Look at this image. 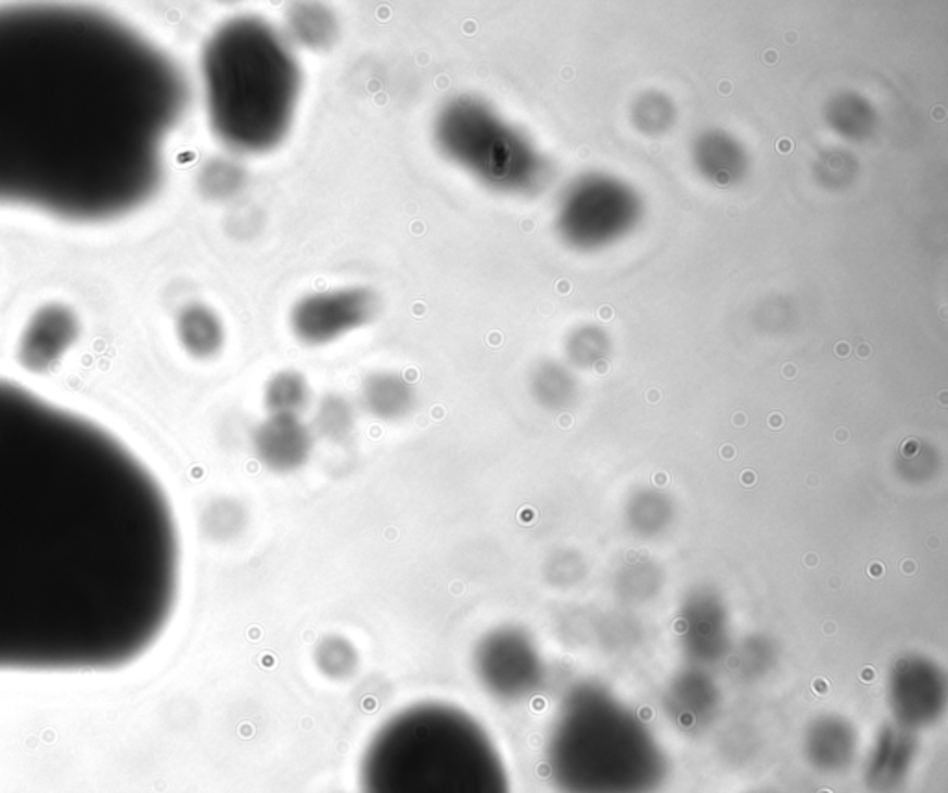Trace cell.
I'll return each mask as SVG.
<instances>
[{
	"instance_id": "30bf717a",
	"label": "cell",
	"mask_w": 948,
	"mask_h": 793,
	"mask_svg": "<svg viewBox=\"0 0 948 793\" xmlns=\"http://www.w3.org/2000/svg\"><path fill=\"white\" fill-rule=\"evenodd\" d=\"M415 394L405 376L380 371L367 376L361 386V405L367 412L382 421H397L410 413Z\"/></svg>"
},
{
	"instance_id": "5bb4252c",
	"label": "cell",
	"mask_w": 948,
	"mask_h": 793,
	"mask_svg": "<svg viewBox=\"0 0 948 793\" xmlns=\"http://www.w3.org/2000/svg\"><path fill=\"white\" fill-rule=\"evenodd\" d=\"M308 399L310 387L297 371H280L267 382L266 407L271 415H300Z\"/></svg>"
},
{
	"instance_id": "f1b7e54d",
	"label": "cell",
	"mask_w": 948,
	"mask_h": 793,
	"mask_svg": "<svg viewBox=\"0 0 948 793\" xmlns=\"http://www.w3.org/2000/svg\"><path fill=\"white\" fill-rule=\"evenodd\" d=\"M784 375H787V376L795 375V368H793V366H787V368H784Z\"/></svg>"
},
{
	"instance_id": "ba28073f",
	"label": "cell",
	"mask_w": 948,
	"mask_h": 793,
	"mask_svg": "<svg viewBox=\"0 0 948 793\" xmlns=\"http://www.w3.org/2000/svg\"><path fill=\"white\" fill-rule=\"evenodd\" d=\"M253 449L264 468L287 475L310 460L313 432L298 415L269 413L254 431Z\"/></svg>"
},
{
	"instance_id": "8992f818",
	"label": "cell",
	"mask_w": 948,
	"mask_h": 793,
	"mask_svg": "<svg viewBox=\"0 0 948 793\" xmlns=\"http://www.w3.org/2000/svg\"><path fill=\"white\" fill-rule=\"evenodd\" d=\"M379 298L366 287H343L300 298L292 311V331L308 345H326L369 323Z\"/></svg>"
},
{
	"instance_id": "2e32d148",
	"label": "cell",
	"mask_w": 948,
	"mask_h": 793,
	"mask_svg": "<svg viewBox=\"0 0 948 793\" xmlns=\"http://www.w3.org/2000/svg\"><path fill=\"white\" fill-rule=\"evenodd\" d=\"M316 664L329 679H347L358 667V651L347 638L329 636L317 645Z\"/></svg>"
},
{
	"instance_id": "cb8c5ba5",
	"label": "cell",
	"mask_w": 948,
	"mask_h": 793,
	"mask_svg": "<svg viewBox=\"0 0 948 793\" xmlns=\"http://www.w3.org/2000/svg\"><path fill=\"white\" fill-rule=\"evenodd\" d=\"M932 117L937 119V121H941V119H945V108H943V106H936V108L932 110Z\"/></svg>"
},
{
	"instance_id": "ac0fdd59",
	"label": "cell",
	"mask_w": 948,
	"mask_h": 793,
	"mask_svg": "<svg viewBox=\"0 0 948 793\" xmlns=\"http://www.w3.org/2000/svg\"><path fill=\"white\" fill-rule=\"evenodd\" d=\"M206 525H208V533L212 538L222 541L232 540L235 536H240L245 525H247L245 508L241 507L240 502L232 501V499L217 501L208 510Z\"/></svg>"
},
{
	"instance_id": "ffe728a7",
	"label": "cell",
	"mask_w": 948,
	"mask_h": 793,
	"mask_svg": "<svg viewBox=\"0 0 948 793\" xmlns=\"http://www.w3.org/2000/svg\"><path fill=\"white\" fill-rule=\"evenodd\" d=\"M599 316H601L602 321H610V319L614 318V308L612 306H602Z\"/></svg>"
},
{
	"instance_id": "7a4b0ae2",
	"label": "cell",
	"mask_w": 948,
	"mask_h": 793,
	"mask_svg": "<svg viewBox=\"0 0 948 793\" xmlns=\"http://www.w3.org/2000/svg\"><path fill=\"white\" fill-rule=\"evenodd\" d=\"M188 99L177 62L114 13L0 7V208L130 216L162 184Z\"/></svg>"
},
{
	"instance_id": "d4e9b609",
	"label": "cell",
	"mask_w": 948,
	"mask_h": 793,
	"mask_svg": "<svg viewBox=\"0 0 948 793\" xmlns=\"http://www.w3.org/2000/svg\"><path fill=\"white\" fill-rule=\"evenodd\" d=\"M871 355V349H869V345L867 343H861L860 347H858V356L861 358H867V356Z\"/></svg>"
},
{
	"instance_id": "d6986e66",
	"label": "cell",
	"mask_w": 948,
	"mask_h": 793,
	"mask_svg": "<svg viewBox=\"0 0 948 793\" xmlns=\"http://www.w3.org/2000/svg\"><path fill=\"white\" fill-rule=\"evenodd\" d=\"M793 146L795 145H793V141H791L790 138H782V140H778L777 143L778 153L782 154L791 153Z\"/></svg>"
},
{
	"instance_id": "603a6c76",
	"label": "cell",
	"mask_w": 948,
	"mask_h": 793,
	"mask_svg": "<svg viewBox=\"0 0 948 793\" xmlns=\"http://www.w3.org/2000/svg\"><path fill=\"white\" fill-rule=\"evenodd\" d=\"M732 84L725 80V82L719 84V91H721V95H730L732 93Z\"/></svg>"
},
{
	"instance_id": "e0dca14e",
	"label": "cell",
	"mask_w": 948,
	"mask_h": 793,
	"mask_svg": "<svg viewBox=\"0 0 948 793\" xmlns=\"http://www.w3.org/2000/svg\"><path fill=\"white\" fill-rule=\"evenodd\" d=\"M245 182V171L230 159H214L201 177V186L212 199L232 197Z\"/></svg>"
},
{
	"instance_id": "7402d4cb",
	"label": "cell",
	"mask_w": 948,
	"mask_h": 793,
	"mask_svg": "<svg viewBox=\"0 0 948 793\" xmlns=\"http://www.w3.org/2000/svg\"><path fill=\"white\" fill-rule=\"evenodd\" d=\"M764 60H766V64H777L778 62V52L777 51H766L764 54Z\"/></svg>"
},
{
	"instance_id": "4316f807",
	"label": "cell",
	"mask_w": 948,
	"mask_h": 793,
	"mask_svg": "<svg viewBox=\"0 0 948 793\" xmlns=\"http://www.w3.org/2000/svg\"><path fill=\"white\" fill-rule=\"evenodd\" d=\"M745 421L746 418L743 413H738V415H735V425H745Z\"/></svg>"
},
{
	"instance_id": "484cf974",
	"label": "cell",
	"mask_w": 948,
	"mask_h": 793,
	"mask_svg": "<svg viewBox=\"0 0 948 793\" xmlns=\"http://www.w3.org/2000/svg\"><path fill=\"white\" fill-rule=\"evenodd\" d=\"M785 39H787V43L793 44L795 43V41H797V34L791 30V33L785 34Z\"/></svg>"
},
{
	"instance_id": "7c38bea8",
	"label": "cell",
	"mask_w": 948,
	"mask_h": 793,
	"mask_svg": "<svg viewBox=\"0 0 948 793\" xmlns=\"http://www.w3.org/2000/svg\"><path fill=\"white\" fill-rule=\"evenodd\" d=\"M884 742L876 743L869 758V784L880 792H892L905 781L908 769L911 768L913 747L898 734H887Z\"/></svg>"
},
{
	"instance_id": "9c48e42d",
	"label": "cell",
	"mask_w": 948,
	"mask_h": 793,
	"mask_svg": "<svg viewBox=\"0 0 948 793\" xmlns=\"http://www.w3.org/2000/svg\"><path fill=\"white\" fill-rule=\"evenodd\" d=\"M78 334V321L65 306H43L26 324L21 360L33 371H47L62 360Z\"/></svg>"
},
{
	"instance_id": "83f0119b",
	"label": "cell",
	"mask_w": 948,
	"mask_h": 793,
	"mask_svg": "<svg viewBox=\"0 0 948 793\" xmlns=\"http://www.w3.org/2000/svg\"><path fill=\"white\" fill-rule=\"evenodd\" d=\"M657 399H659V394H657L656 389H652V392H649V400H652V402H656Z\"/></svg>"
},
{
	"instance_id": "44dd1931",
	"label": "cell",
	"mask_w": 948,
	"mask_h": 793,
	"mask_svg": "<svg viewBox=\"0 0 948 793\" xmlns=\"http://www.w3.org/2000/svg\"><path fill=\"white\" fill-rule=\"evenodd\" d=\"M848 353H850V345H848V343H837V347H835V355L848 356Z\"/></svg>"
},
{
	"instance_id": "4fadbf2b",
	"label": "cell",
	"mask_w": 948,
	"mask_h": 793,
	"mask_svg": "<svg viewBox=\"0 0 948 793\" xmlns=\"http://www.w3.org/2000/svg\"><path fill=\"white\" fill-rule=\"evenodd\" d=\"M287 28L292 38L303 47L319 51L334 43L337 23L334 13L321 4H297L287 13Z\"/></svg>"
},
{
	"instance_id": "5b68a950",
	"label": "cell",
	"mask_w": 948,
	"mask_h": 793,
	"mask_svg": "<svg viewBox=\"0 0 948 793\" xmlns=\"http://www.w3.org/2000/svg\"><path fill=\"white\" fill-rule=\"evenodd\" d=\"M436 140L443 153L486 186L513 190L530 180L525 143L481 99L447 102L437 115Z\"/></svg>"
},
{
	"instance_id": "52a82bcc",
	"label": "cell",
	"mask_w": 948,
	"mask_h": 793,
	"mask_svg": "<svg viewBox=\"0 0 948 793\" xmlns=\"http://www.w3.org/2000/svg\"><path fill=\"white\" fill-rule=\"evenodd\" d=\"M473 666L482 688L494 698L515 701L530 690L534 654L525 636L513 628H495L482 636Z\"/></svg>"
},
{
	"instance_id": "277c9868",
	"label": "cell",
	"mask_w": 948,
	"mask_h": 793,
	"mask_svg": "<svg viewBox=\"0 0 948 793\" xmlns=\"http://www.w3.org/2000/svg\"><path fill=\"white\" fill-rule=\"evenodd\" d=\"M209 123L225 145L264 153L284 140L300 95V69L290 44L253 17L222 25L204 47Z\"/></svg>"
},
{
	"instance_id": "8fae6325",
	"label": "cell",
	"mask_w": 948,
	"mask_h": 793,
	"mask_svg": "<svg viewBox=\"0 0 948 793\" xmlns=\"http://www.w3.org/2000/svg\"><path fill=\"white\" fill-rule=\"evenodd\" d=\"M178 340L183 349L195 358H212L221 350L225 343V329L208 306L191 305L178 316Z\"/></svg>"
},
{
	"instance_id": "9a60e30c",
	"label": "cell",
	"mask_w": 948,
	"mask_h": 793,
	"mask_svg": "<svg viewBox=\"0 0 948 793\" xmlns=\"http://www.w3.org/2000/svg\"><path fill=\"white\" fill-rule=\"evenodd\" d=\"M316 432L329 442H343L355 429V410L342 395H326L317 407Z\"/></svg>"
},
{
	"instance_id": "3957f363",
	"label": "cell",
	"mask_w": 948,
	"mask_h": 793,
	"mask_svg": "<svg viewBox=\"0 0 948 793\" xmlns=\"http://www.w3.org/2000/svg\"><path fill=\"white\" fill-rule=\"evenodd\" d=\"M361 793H512L507 766L469 712L441 701L406 706L367 743Z\"/></svg>"
},
{
	"instance_id": "6da1fadb",
	"label": "cell",
	"mask_w": 948,
	"mask_h": 793,
	"mask_svg": "<svg viewBox=\"0 0 948 793\" xmlns=\"http://www.w3.org/2000/svg\"><path fill=\"white\" fill-rule=\"evenodd\" d=\"M178 590L177 520L146 463L93 419L0 379V672L130 666Z\"/></svg>"
}]
</instances>
